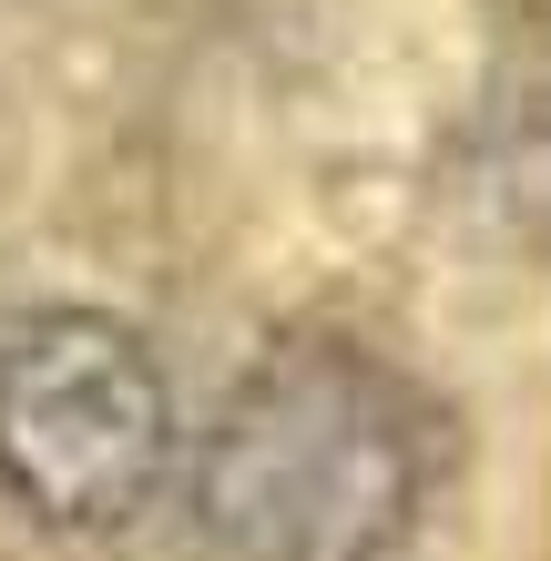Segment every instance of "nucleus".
Here are the masks:
<instances>
[{
    "instance_id": "nucleus-1",
    "label": "nucleus",
    "mask_w": 551,
    "mask_h": 561,
    "mask_svg": "<svg viewBox=\"0 0 551 561\" xmlns=\"http://www.w3.org/2000/svg\"><path fill=\"white\" fill-rule=\"evenodd\" d=\"M418 511V419L358 347H276L194 449L215 561H388Z\"/></svg>"
},
{
    "instance_id": "nucleus-2",
    "label": "nucleus",
    "mask_w": 551,
    "mask_h": 561,
    "mask_svg": "<svg viewBox=\"0 0 551 561\" xmlns=\"http://www.w3.org/2000/svg\"><path fill=\"white\" fill-rule=\"evenodd\" d=\"M174 470V399L134 327L51 307L0 337V490L51 531H123Z\"/></svg>"
}]
</instances>
